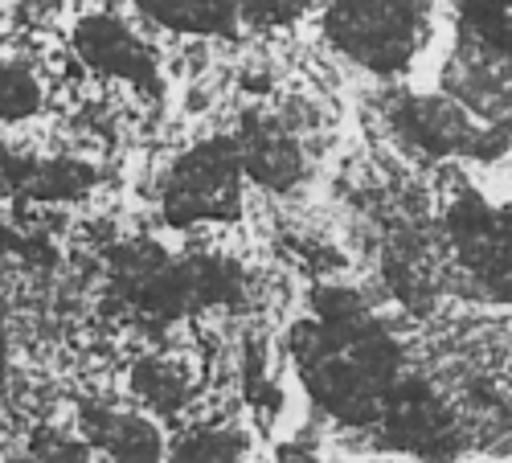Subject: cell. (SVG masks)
<instances>
[{
    "label": "cell",
    "mask_w": 512,
    "mask_h": 463,
    "mask_svg": "<svg viewBox=\"0 0 512 463\" xmlns=\"http://www.w3.org/2000/svg\"><path fill=\"white\" fill-rule=\"evenodd\" d=\"M324 37L357 70L398 78L426 41L422 0H324Z\"/></svg>",
    "instance_id": "obj_2"
},
{
    "label": "cell",
    "mask_w": 512,
    "mask_h": 463,
    "mask_svg": "<svg viewBox=\"0 0 512 463\" xmlns=\"http://www.w3.org/2000/svg\"><path fill=\"white\" fill-rule=\"evenodd\" d=\"M41 111V82L25 62L0 58V123H25Z\"/></svg>",
    "instance_id": "obj_15"
},
{
    "label": "cell",
    "mask_w": 512,
    "mask_h": 463,
    "mask_svg": "<svg viewBox=\"0 0 512 463\" xmlns=\"http://www.w3.org/2000/svg\"><path fill=\"white\" fill-rule=\"evenodd\" d=\"M279 463H324V459H320V455H312V451H304V447L283 443V447H279Z\"/></svg>",
    "instance_id": "obj_20"
},
{
    "label": "cell",
    "mask_w": 512,
    "mask_h": 463,
    "mask_svg": "<svg viewBox=\"0 0 512 463\" xmlns=\"http://www.w3.org/2000/svg\"><path fill=\"white\" fill-rule=\"evenodd\" d=\"M381 443L398 455L422 459V463H443L459 447V427H455V410L422 382V377H406L398 394L390 398L386 414H381Z\"/></svg>",
    "instance_id": "obj_8"
},
{
    "label": "cell",
    "mask_w": 512,
    "mask_h": 463,
    "mask_svg": "<svg viewBox=\"0 0 512 463\" xmlns=\"http://www.w3.org/2000/svg\"><path fill=\"white\" fill-rule=\"evenodd\" d=\"M78 435L87 439L107 463H168L164 435L140 410L123 406H82Z\"/></svg>",
    "instance_id": "obj_11"
},
{
    "label": "cell",
    "mask_w": 512,
    "mask_h": 463,
    "mask_svg": "<svg viewBox=\"0 0 512 463\" xmlns=\"http://www.w3.org/2000/svg\"><path fill=\"white\" fill-rule=\"evenodd\" d=\"M132 5L152 25L181 37H234L242 25L234 0H132Z\"/></svg>",
    "instance_id": "obj_12"
},
{
    "label": "cell",
    "mask_w": 512,
    "mask_h": 463,
    "mask_svg": "<svg viewBox=\"0 0 512 463\" xmlns=\"http://www.w3.org/2000/svg\"><path fill=\"white\" fill-rule=\"evenodd\" d=\"M70 46L78 54V62L103 74V78H115L123 87H136V91H160V66L152 58V50L140 41V33L127 25L123 17L115 13H87L74 33H70Z\"/></svg>",
    "instance_id": "obj_9"
},
{
    "label": "cell",
    "mask_w": 512,
    "mask_h": 463,
    "mask_svg": "<svg viewBox=\"0 0 512 463\" xmlns=\"http://www.w3.org/2000/svg\"><path fill=\"white\" fill-rule=\"evenodd\" d=\"M168 463H246V443L234 427H205L168 455Z\"/></svg>",
    "instance_id": "obj_16"
},
{
    "label": "cell",
    "mask_w": 512,
    "mask_h": 463,
    "mask_svg": "<svg viewBox=\"0 0 512 463\" xmlns=\"http://www.w3.org/2000/svg\"><path fill=\"white\" fill-rule=\"evenodd\" d=\"M394 136L426 160H476L496 164L512 152V140L476 119L451 95H402L390 107Z\"/></svg>",
    "instance_id": "obj_4"
},
{
    "label": "cell",
    "mask_w": 512,
    "mask_h": 463,
    "mask_svg": "<svg viewBox=\"0 0 512 463\" xmlns=\"http://www.w3.org/2000/svg\"><path fill=\"white\" fill-rule=\"evenodd\" d=\"M29 164L21 152H13V144L0 136V201H9V197H21L25 189V177H29Z\"/></svg>",
    "instance_id": "obj_19"
},
{
    "label": "cell",
    "mask_w": 512,
    "mask_h": 463,
    "mask_svg": "<svg viewBox=\"0 0 512 463\" xmlns=\"http://www.w3.org/2000/svg\"><path fill=\"white\" fill-rule=\"evenodd\" d=\"M447 238L459 267L488 300L512 304V201L492 205L480 189H455L447 201Z\"/></svg>",
    "instance_id": "obj_5"
},
{
    "label": "cell",
    "mask_w": 512,
    "mask_h": 463,
    "mask_svg": "<svg viewBox=\"0 0 512 463\" xmlns=\"http://www.w3.org/2000/svg\"><path fill=\"white\" fill-rule=\"evenodd\" d=\"M95 181H99V173L87 160H33L21 197L41 201V205L78 201V197H87L95 189Z\"/></svg>",
    "instance_id": "obj_14"
},
{
    "label": "cell",
    "mask_w": 512,
    "mask_h": 463,
    "mask_svg": "<svg viewBox=\"0 0 512 463\" xmlns=\"http://www.w3.org/2000/svg\"><path fill=\"white\" fill-rule=\"evenodd\" d=\"M132 394L156 414H173L193 394V373L181 365V357H144L132 369Z\"/></svg>",
    "instance_id": "obj_13"
},
{
    "label": "cell",
    "mask_w": 512,
    "mask_h": 463,
    "mask_svg": "<svg viewBox=\"0 0 512 463\" xmlns=\"http://www.w3.org/2000/svg\"><path fill=\"white\" fill-rule=\"evenodd\" d=\"M29 463H107L87 439H66V435H46L37 447H33V459Z\"/></svg>",
    "instance_id": "obj_18"
},
{
    "label": "cell",
    "mask_w": 512,
    "mask_h": 463,
    "mask_svg": "<svg viewBox=\"0 0 512 463\" xmlns=\"http://www.w3.org/2000/svg\"><path fill=\"white\" fill-rule=\"evenodd\" d=\"M111 296L127 304L132 316L173 324L197 312L189 259L164 255L152 242H127L111 263Z\"/></svg>",
    "instance_id": "obj_6"
},
{
    "label": "cell",
    "mask_w": 512,
    "mask_h": 463,
    "mask_svg": "<svg viewBox=\"0 0 512 463\" xmlns=\"http://www.w3.org/2000/svg\"><path fill=\"white\" fill-rule=\"evenodd\" d=\"M234 148H238V160H242V173L246 181L263 185L271 193H287L295 181L304 177V152H300V140L279 115H267V111H250L238 132L230 136Z\"/></svg>",
    "instance_id": "obj_10"
},
{
    "label": "cell",
    "mask_w": 512,
    "mask_h": 463,
    "mask_svg": "<svg viewBox=\"0 0 512 463\" xmlns=\"http://www.w3.org/2000/svg\"><path fill=\"white\" fill-rule=\"evenodd\" d=\"M242 160L230 136H209L181 152L160 181V218L173 230L226 226L242 218Z\"/></svg>",
    "instance_id": "obj_3"
},
{
    "label": "cell",
    "mask_w": 512,
    "mask_h": 463,
    "mask_svg": "<svg viewBox=\"0 0 512 463\" xmlns=\"http://www.w3.org/2000/svg\"><path fill=\"white\" fill-rule=\"evenodd\" d=\"M439 82L443 95H451L476 119H484L488 128L512 140V62L504 54H496L492 46L459 29Z\"/></svg>",
    "instance_id": "obj_7"
},
{
    "label": "cell",
    "mask_w": 512,
    "mask_h": 463,
    "mask_svg": "<svg viewBox=\"0 0 512 463\" xmlns=\"http://www.w3.org/2000/svg\"><path fill=\"white\" fill-rule=\"evenodd\" d=\"M238 21L254 29H287L295 21H304L316 0H234Z\"/></svg>",
    "instance_id": "obj_17"
},
{
    "label": "cell",
    "mask_w": 512,
    "mask_h": 463,
    "mask_svg": "<svg viewBox=\"0 0 512 463\" xmlns=\"http://www.w3.org/2000/svg\"><path fill=\"white\" fill-rule=\"evenodd\" d=\"M291 365L308 398L340 427H377L410 377L390 328L340 287H320L312 316L291 324Z\"/></svg>",
    "instance_id": "obj_1"
}]
</instances>
